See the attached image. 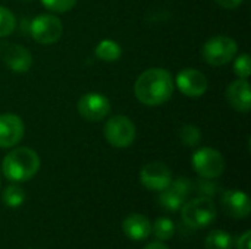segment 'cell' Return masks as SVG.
<instances>
[{
    "label": "cell",
    "mask_w": 251,
    "mask_h": 249,
    "mask_svg": "<svg viewBox=\"0 0 251 249\" xmlns=\"http://www.w3.org/2000/svg\"><path fill=\"white\" fill-rule=\"evenodd\" d=\"M175 84L172 75L163 68H151L144 70L135 85L134 92L137 100L144 106H159L172 97Z\"/></svg>",
    "instance_id": "1"
},
{
    "label": "cell",
    "mask_w": 251,
    "mask_h": 249,
    "mask_svg": "<svg viewBox=\"0 0 251 249\" xmlns=\"http://www.w3.org/2000/svg\"><path fill=\"white\" fill-rule=\"evenodd\" d=\"M1 170L10 182H25L32 179L40 170L38 154L28 147H18L12 150L1 163Z\"/></svg>",
    "instance_id": "2"
},
{
    "label": "cell",
    "mask_w": 251,
    "mask_h": 249,
    "mask_svg": "<svg viewBox=\"0 0 251 249\" xmlns=\"http://www.w3.org/2000/svg\"><path fill=\"white\" fill-rule=\"evenodd\" d=\"M181 214L188 227L201 229L216 219V205L209 197H199L184 204Z\"/></svg>",
    "instance_id": "3"
},
{
    "label": "cell",
    "mask_w": 251,
    "mask_h": 249,
    "mask_svg": "<svg viewBox=\"0 0 251 249\" xmlns=\"http://www.w3.org/2000/svg\"><path fill=\"white\" fill-rule=\"evenodd\" d=\"M238 44L234 38L226 35H216L207 40L201 48L204 60L212 66H224L235 59Z\"/></svg>",
    "instance_id": "4"
},
{
    "label": "cell",
    "mask_w": 251,
    "mask_h": 249,
    "mask_svg": "<svg viewBox=\"0 0 251 249\" xmlns=\"http://www.w3.org/2000/svg\"><path fill=\"white\" fill-rule=\"evenodd\" d=\"M137 135L134 122L122 114L110 117L104 125V138L106 141L116 148L129 147Z\"/></svg>",
    "instance_id": "5"
},
{
    "label": "cell",
    "mask_w": 251,
    "mask_h": 249,
    "mask_svg": "<svg viewBox=\"0 0 251 249\" xmlns=\"http://www.w3.org/2000/svg\"><path fill=\"white\" fill-rule=\"evenodd\" d=\"M193 167L203 179H216L225 170V160L222 154L210 147L197 150L193 154Z\"/></svg>",
    "instance_id": "6"
},
{
    "label": "cell",
    "mask_w": 251,
    "mask_h": 249,
    "mask_svg": "<svg viewBox=\"0 0 251 249\" xmlns=\"http://www.w3.org/2000/svg\"><path fill=\"white\" fill-rule=\"evenodd\" d=\"M29 34L40 44H53L60 40L63 34V25L62 21L54 15H38L29 23Z\"/></svg>",
    "instance_id": "7"
},
{
    "label": "cell",
    "mask_w": 251,
    "mask_h": 249,
    "mask_svg": "<svg viewBox=\"0 0 251 249\" xmlns=\"http://www.w3.org/2000/svg\"><path fill=\"white\" fill-rule=\"evenodd\" d=\"M110 101L100 92L84 94L78 101V113L88 122H100L110 113Z\"/></svg>",
    "instance_id": "8"
},
{
    "label": "cell",
    "mask_w": 251,
    "mask_h": 249,
    "mask_svg": "<svg viewBox=\"0 0 251 249\" xmlns=\"http://www.w3.org/2000/svg\"><path fill=\"white\" fill-rule=\"evenodd\" d=\"M175 85L185 97H191V98L201 97L209 87L206 75L199 69H193V68L182 69L176 75Z\"/></svg>",
    "instance_id": "9"
},
{
    "label": "cell",
    "mask_w": 251,
    "mask_h": 249,
    "mask_svg": "<svg viewBox=\"0 0 251 249\" xmlns=\"http://www.w3.org/2000/svg\"><path fill=\"white\" fill-rule=\"evenodd\" d=\"M140 181L141 185L150 191H163L171 185L172 173L166 164L160 161H153L141 169Z\"/></svg>",
    "instance_id": "10"
},
{
    "label": "cell",
    "mask_w": 251,
    "mask_h": 249,
    "mask_svg": "<svg viewBox=\"0 0 251 249\" xmlns=\"http://www.w3.org/2000/svg\"><path fill=\"white\" fill-rule=\"evenodd\" d=\"M25 125L22 119L13 113L0 114V148L15 147L24 136Z\"/></svg>",
    "instance_id": "11"
},
{
    "label": "cell",
    "mask_w": 251,
    "mask_h": 249,
    "mask_svg": "<svg viewBox=\"0 0 251 249\" xmlns=\"http://www.w3.org/2000/svg\"><path fill=\"white\" fill-rule=\"evenodd\" d=\"M225 214L232 219H246L251 211L250 198L243 191H225L221 198Z\"/></svg>",
    "instance_id": "12"
},
{
    "label": "cell",
    "mask_w": 251,
    "mask_h": 249,
    "mask_svg": "<svg viewBox=\"0 0 251 249\" xmlns=\"http://www.w3.org/2000/svg\"><path fill=\"white\" fill-rule=\"evenodd\" d=\"M226 100L234 110L247 113L251 110V91L247 79H235L226 88Z\"/></svg>",
    "instance_id": "13"
},
{
    "label": "cell",
    "mask_w": 251,
    "mask_h": 249,
    "mask_svg": "<svg viewBox=\"0 0 251 249\" xmlns=\"http://www.w3.org/2000/svg\"><path fill=\"white\" fill-rule=\"evenodd\" d=\"M4 63L10 70L16 73H25L32 66V54L26 47L21 44H12L4 53Z\"/></svg>",
    "instance_id": "14"
},
{
    "label": "cell",
    "mask_w": 251,
    "mask_h": 249,
    "mask_svg": "<svg viewBox=\"0 0 251 249\" xmlns=\"http://www.w3.org/2000/svg\"><path fill=\"white\" fill-rule=\"evenodd\" d=\"M124 233L131 241H143L151 233V223L143 214H129L122 223Z\"/></svg>",
    "instance_id": "15"
},
{
    "label": "cell",
    "mask_w": 251,
    "mask_h": 249,
    "mask_svg": "<svg viewBox=\"0 0 251 249\" xmlns=\"http://www.w3.org/2000/svg\"><path fill=\"white\" fill-rule=\"evenodd\" d=\"M96 56L103 62H116L122 56V48L113 40H101L96 47Z\"/></svg>",
    "instance_id": "16"
},
{
    "label": "cell",
    "mask_w": 251,
    "mask_h": 249,
    "mask_svg": "<svg viewBox=\"0 0 251 249\" xmlns=\"http://www.w3.org/2000/svg\"><path fill=\"white\" fill-rule=\"evenodd\" d=\"M232 236L224 230H213L207 235L204 241L206 249H232Z\"/></svg>",
    "instance_id": "17"
},
{
    "label": "cell",
    "mask_w": 251,
    "mask_h": 249,
    "mask_svg": "<svg viewBox=\"0 0 251 249\" xmlns=\"http://www.w3.org/2000/svg\"><path fill=\"white\" fill-rule=\"evenodd\" d=\"M160 192L162 194L159 197V203L168 211H178L184 205V203H185V200L176 191H174L171 186H168L166 189H163Z\"/></svg>",
    "instance_id": "18"
},
{
    "label": "cell",
    "mask_w": 251,
    "mask_h": 249,
    "mask_svg": "<svg viewBox=\"0 0 251 249\" xmlns=\"http://www.w3.org/2000/svg\"><path fill=\"white\" fill-rule=\"evenodd\" d=\"M25 198H26L25 191H24L19 185H16V183L9 185V186L4 189L3 195H1L3 203H4L7 207H10V208H18V207H21V205L25 203Z\"/></svg>",
    "instance_id": "19"
},
{
    "label": "cell",
    "mask_w": 251,
    "mask_h": 249,
    "mask_svg": "<svg viewBox=\"0 0 251 249\" xmlns=\"http://www.w3.org/2000/svg\"><path fill=\"white\" fill-rule=\"evenodd\" d=\"M151 232L159 241H168L175 235V225L171 219L160 217L151 226Z\"/></svg>",
    "instance_id": "20"
},
{
    "label": "cell",
    "mask_w": 251,
    "mask_h": 249,
    "mask_svg": "<svg viewBox=\"0 0 251 249\" xmlns=\"http://www.w3.org/2000/svg\"><path fill=\"white\" fill-rule=\"evenodd\" d=\"M16 28V18L10 9L0 6V37L10 35Z\"/></svg>",
    "instance_id": "21"
},
{
    "label": "cell",
    "mask_w": 251,
    "mask_h": 249,
    "mask_svg": "<svg viewBox=\"0 0 251 249\" xmlns=\"http://www.w3.org/2000/svg\"><path fill=\"white\" fill-rule=\"evenodd\" d=\"M179 136H181V141H182L184 145H187V147H196L200 142V139H201V132L194 125H184L181 128Z\"/></svg>",
    "instance_id": "22"
},
{
    "label": "cell",
    "mask_w": 251,
    "mask_h": 249,
    "mask_svg": "<svg viewBox=\"0 0 251 249\" xmlns=\"http://www.w3.org/2000/svg\"><path fill=\"white\" fill-rule=\"evenodd\" d=\"M251 66H250V54L249 53H244V54H240L237 59H235V63H234V72L238 78L241 79H249L250 76Z\"/></svg>",
    "instance_id": "23"
},
{
    "label": "cell",
    "mask_w": 251,
    "mask_h": 249,
    "mask_svg": "<svg viewBox=\"0 0 251 249\" xmlns=\"http://www.w3.org/2000/svg\"><path fill=\"white\" fill-rule=\"evenodd\" d=\"M78 0H41L43 6L54 13H63L71 10Z\"/></svg>",
    "instance_id": "24"
},
{
    "label": "cell",
    "mask_w": 251,
    "mask_h": 249,
    "mask_svg": "<svg viewBox=\"0 0 251 249\" xmlns=\"http://www.w3.org/2000/svg\"><path fill=\"white\" fill-rule=\"evenodd\" d=\"M174 191H176L184 200L188 198L190 192L193 191V182L190 179H185V178H181V179H176L174 182H171L169 185Z\"/></svg>",
    "instance_id": "25"
},
{
    "label": "cell",
    "mask_w": 251,
    "mask_h": 249,
    "mask_svg": "<svg viewBox=\"0 0 251 249\" xmlns=\"http://www.w3.org/2000/svg\"><path fill=\"white\" fill-rule=\"evenodd\" d=\"M210 181L212 179H203L201 178V181L197 183V189H199V192H200L201 197H209L210 198L218 191L216 185L213 182H210Z\"/></svg>",
    "instance_id": "26"
},
{
    "label": "cell",
    "mask_w": 251,
    "mask_h": 249,
    "mask_svg": "<svg viewBox=\"0 0 251 249\" xmlns=\"http://www.w3.org/2000/svg\"><path fill=\"white\" fill-rule=\"evenodd\" d=\"M251 242V232L247 230L244 235H241L237 241V249H250Z\"/></svg>",
    "instance_id": "27"
},
{
    "label": "cell",
    "mask_w": 251,
    "mask_h": 249,
    "mask_svg": "<svg viewBox=\"0 0 251 249\" xmlns=\"http://www.w3.org/2000/svg\"><path fill=\"white\" fill-rule=\"evenodd\" d=\"M215 1L225 9H237L238 6H241L244 0H215Z\"/></svg>",
    "instance_id": "28"
},
{
    "label": "cell",
    "mask_w": 251,
    "mask_h": 249,
    "mask_svg": "<svg viewBox=\"0 0 251 249\" xmlns=\"http://www.w3.org/2000/svg\"><path fill=\"white\" fill-rule=\"evenodd\" d=\"M144 249H169L165 244H162V242H151V244H149L147 247Z\"/></svg>",
    "instance_id": "29"
}]
</instances>
